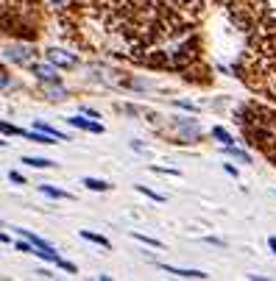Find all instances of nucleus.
Here are the masks:
<instances>
[{
	"mask_svg": "<svg viewBox=\"0 0 276 281\" xmlns=\"http://www.w3.org/2000/svg\"><path fill=\"white\" fill-rule=\"evenodd\" d=\"M3 59L12 61V64H17V67H25V70H28V67L34 64L36 59H39V50L31 48V45H9V48L3 50Z\"/></svg>",
	"mask_w": 276,
	"mask_h": 281,
	"instance_id": "f257e3e1",
	"label": "nucleus"
},
{
	"mask_svg": "<svg viewBox=\"0 0 276 281\" xmlns=\"http://www.w3.org/2000/svg\"><path fill=\"white\" fill-rule=\"evenodd\" d=\"M173 134H176V142H198L201 126L190 117H179V120H173Z\"/></svg>",
	"mask_w": 276,
	"mask_h": 281,
	"instance_id": "f03ea898",
	"label": "nucleus"
},
{
	"mask_svg": "<svg viewBox=\"0 0 276 281\" xmlns=\"http://www.w3.org/2000/svg\"><path fill=\"white\" fill-rule=\"evenodd\" d=\"M48 61L59 70H73L78 67V56L73 50H64V48H48Z\"/></svg>",
	"mask_w": 276,
	"mask_h": 281,
	"instance_id": "7ed1b4c3",
	"label": "nucleus"
},
{
	"mask_svg": "<svg viewBox=\"0 0 276 281\" xmlns=\"http://www.w3.org/2000/svg\"><path fill=\"white\" fill-rule=\"evenodd\" d=\"M28 70L34 72V78H36V81H42V84H45V81H61L59 67H53L50 61H39V59H36Z\"/></svg>",
	"mask_w": 276,
	"mask_h": 281,
	"instance_id": "20e7f679",
	"label": "nucleus"
},
{
	"mask_svg": "<svg viewBox=\"0 0 276 281\" xmlns=\"http://www.w3.org/2000/svg\"><path fill=\"white\" fill-rule=\"evenodd\" d=\"M42 95H45V101H50V103L67 101V89L61 86V81H45V84H42Z\"/></svg>",
	"mask_w": 276,
	"mask_h": 281,
	"instance_id": "39448f33",
	"label": "nucleus"
},
{
	"mask_svg": "<svg viewBox=\"0 0 276 281\" xmlns=\"http://www.w3.org/2000/svg\"><path fill=\"white\" fill-rule=\"evenodd\" d=\"M67 123L76 128H81V131H92V134H103V126L98 123V120H90V117H67Z\"/></svg>",
	"mask_w": 276,
	"mask_h": 281,
	"instance_id": "423d86ee",
	"label": "nucleus"
},
{
	"mask_svg": "<svg viewBox=\"0 0 276 281\" xmlns=\"http://www.w3.org/2000/svg\"><path fill=\"white\" fill-rule=\"evenodd\" d=\"M165 273L170 275H179V278H206V273H201V270H184V267H170V264H162Z\"/></svg>",
	"mask_w": 276,
	"mask_h": 281,
	"instance_id": "0eeeda50",
	"label": "nucleus"
},
{
	"mask_svg": "<svg viewBox=\"0 0 276 281\" xmlns=\"http://www.w3.org/2000/svg\"><path fill=\"white\" fill-rule=\"evenodd\" d=\"M39 192L48 198H56V201H70L73 198L67 190H59V186H53V184H39Z\"/></svg>",
	"mask_w": 276,
	"mask_h": 281,
	"instance_id": "6e6552de",
	"label": "nucleus"
},
{
	"mask_svg": "<svg viewBox=\"0 0 276 281\" xmlns=\"http://www.w3.org/2000/svg\"><path fill=\"white\" fill-rule=\"evenodd\" d=\"M23 137L31 139V142H36V145H56V142H59L56 137H50V134H42V131H23Z\"/></svg>",
	"mask_w": 276,
	"mask_h": 281,
	"instance_id": "1a4fd4ad",
	"label": "nucleus"
},
{
	"mask_svg": "<svg viewBox=\"0 0 276 281\" xmlns=\"http://www.w3.org/2000/svg\"><path fill=\"white\" fill-rule=\"evenodd\" d=\"M81 184H84L87 190H92V192H109V190H112V184H109V181H103V178H90V175H87Z\"/></svg>",
	"mask_w": 276,
	"mask_h": 281,
	"instance_id": "9d476101",
	"label": "nucleus"
},
{
	"mask_svg": "<svg viewBox=\"0 0 276 281\" xmlns=\"http://www.w3.org/2000/svg\"><path fill=\"white\" fill-rule=\"evenodd\" d=\"M81 239H87V242H95V245H101V248L112 245L106 237H101V234H95V231H87V228H81Z\"/></svg>",
	"mask_w": 276,
	"mask_h": 281,
	"instance_id": "9b49d317",
	"label": "nucleus"
},
{
	"mask_svg": "<svg viewBox=\"0 0 276 281\" xmlns=\"http://www.w3.org/2000/svg\"><path fill=\"white\" fill-rule=\"evenodd\" d=\"M23 164H28V167H56V162L39 159V156H23Z\"/></svg>",
	"mask_w": 276,
	"mask_h": 281,
	"instance_id": "f8f14e48",
	"label": "nucleus"
},
{
	"mask_svg": "<svg viewBox=\"0 0 276 281\" xmlns=\"http://www.w3.org/2000/svg\"><path fill=\"white\" fill-rule=\"evenodd\" d=\"M36 131H42V134H50V137H56V139H70V137H64V134H61L59 128H53V126H50V123H42V120L36 123Z\"/></svg>",
	"mask_w": 276,
	"mask_h": 281,
	"instance_id": "ddd939ff",
	"label": "nucleus"
},
{
	"mask_svg": "<svg viewBox=\"0 0 276 281\" xmlns=\"http://www.w3.org/2000/svg\"><path fill=\"white\" fill-rule=\"evenodd\" d=\"M14 86V81H12V72L6 70V67H0V95L3 92H9Z\"/></svg>",
	"mask_w": 276,
	"mask_h": 281,
	"instance_id": "4468645a",
	"label": "nucleus"
},
{
	"mask_svg": "<svg viewBox=\"0 0 276 281\" xmlns=\"http://www.w3.org/2000/svg\"><path fill=\"white\" fill-rule=\"evenodd\" d=\"M0 134H6V137H23V128L12 126V123H6V120H0Z\"/></svg>",
	"mask_w": 276,
	"mask_h": 281,
	"instance_id": "2eb2a0df",
	"label": "nucleus"
},
{
	"mask_svg": "<svg viewBox=\"0 0 276 281\" xmlns=\"http://www.w3.org/2000/svg\"><path fill=\"white\" fill-rule=\"evenodd\" d=\"M212 137H215L221 145H232V142H234V139H232V134H229V131H223L221 126H215V128H212Z\"/></svg>",
	"mask_w": 276,
	"mask_h": 281,
	"instance_id": "dca6fc26",
	"label": "nucleus"
},
{
	"mask_svg": "<svg viewBox=\"0 0 276 281\" xmlns=\"http://www.w3.org/2000/svg\"><path fill=\"white\" fill-rule=\"evenodd\" d=\"M137 192H143L145 198H151V201H156V204H165V195H156L154 190H145V186H137Z\"/></svg>",
	"mask_w": 276,
	"mask_h": 281,
	"instance_id": "f3484780",
	"label": "nucleus"
},
{
	"mask_svg": "<svg viewBox=\"0 0 276 281\" xmlns=\"http://www.w3.org/2000/svg\"><path fill=\"white\" fill-rule=\"evenodd\" d=\"M134 239H140V242H145V245H151V248H162V242H159V239L145 237V234H134Z\"/></svg>",
	"mask_w": 276,
	"mask_h": 281,
	"instance_id": "a211bd4d",
	"label": "nucleus"
},
{
	"mask_svg": "<svg viewBox=\"0 0 276 281\" xmlns=\"http://www.w3.org/2000/svg\"><path fill=\"white\" fill-rule=\"evenodd\" d=\"M56 264H59L61 270H67L70 275H76V273H78V267H76V264H73V262H67V259H61V256H59V262H56Z\"/></svg>",
	"mask_w": 276,
	"mask_h": 281,
	"instance_id": "6ab92c4d",
	"label": "nucleus"
},
{
	"mask_svg": "<svg viewBox=\"0 0 276 281\" xmlns=\"http://www.w3.org/2000/svg\"><path fill=\"white\" fill-rule=\"evenodd\" d=\"M9 181H12V184H28V181H25V175H20L17 170H12V173H9Z\"/></svg>",
	"mask_w": 276,
	"mask_h": 281,
	"instance_id": "aec40b11",
	"label": "nucleus"
},
{
	"mask_svg": "<svg viewBox=\"0 0 276 281\" xmlns=\"http://www.w3.org/2000/svg\"><path fill=\"white\" fill-rule=\"evenodd\" d=\"M81 114H84V117H90V120H101V114H98L95 109H90V106H81Z\"/></svg>",
	"mask_w": 276,
	"mask_h": 281,
	"instance_id": "412c9836",
	"label": "nucleus"
},
{
	"mask_svg": "<svg viewBox=\"0 0 276 281\" xmlns=\"http://www.w3.org/2000/svg\"><path fill=\"white\" fill-rule=\"evenodd\" d=\"M17 251H23V253H34V245H31V242H17Z\"/></svg>",
	"mask_w": 276,
	"mask_h": 281,
	"instance_id": "4be33fe9",
	"label": "nucleus"
},
{
	"mask_svg": "<svg viewBox=\"0 0 276 281\" xmlns=\"http://www.w3.org/2000/svg\"><path fill=\"white\" fill-rule=\"evenodd\" d=\"M53 9H64V6H70V0H48Z\"/></svg>",
	"mask_w": 276,
	"mask_h": 281,
	"instance_id": "5701e85b",
	"label": "nucleus"
},
{
	"mask_svg": "<svg viewBox=\"0 0 276 281\" xmlns=\"http://www.w3.org/2000/svg\"><path fill=\"white\" fill-rule=\"evenodd\" d=\"M36 275H45V278H53V273H50L48 267H42V270H39V273H36Z\"/></svg>",
	"mask_w": 276,
	"mask_h": 281,
	"instance_id": "b1692460",
	"label": "nucleus"
},
{
	"mask_svg": "<svg viewBox=\"0 0 276 281\" xmlns=\"http://www.w3.org/2000/svg\"><path fill=\"white\" fill-rule=\"evenodd\" d=\"M268 245L273 248V253H276V237H270V239H268Z\"/></svg>",
	"mask_w": 276,
	"mask_h": 281,
	"instance_id": "393cba45",
	"label": "nucleus"
},
{
	"mask_svg": "<svg viewBox=\"0 0 276 281\" xmlns=\"http://www.w3.org/2000/svg\"><path fill=\"white\" fill-rule=\"evenodd\" d=\"M0 242H9V237H6V234H3V231H0Z\"/></svg>",
	"mask_w": 276,
	"mask_h": 281,
	"instance_id": "a878e982",
	"label": "nucleus"
},
{
	"mask_svg": "<svg viewBox=\"0 0 276 281\" xmlns=\"http://www.w3.org/2000/svg\"><path fill=\"white\" fill-rule=\"evenodd\" d=\"M6 145H9V142H6V139H3V137H0V148H6Z\"/></svg>",
	"mask_w": 276,
	"mask_h": 281,
	"instance_id": "bb28decb",
	"label": "nucleus"
}]
</instances>
